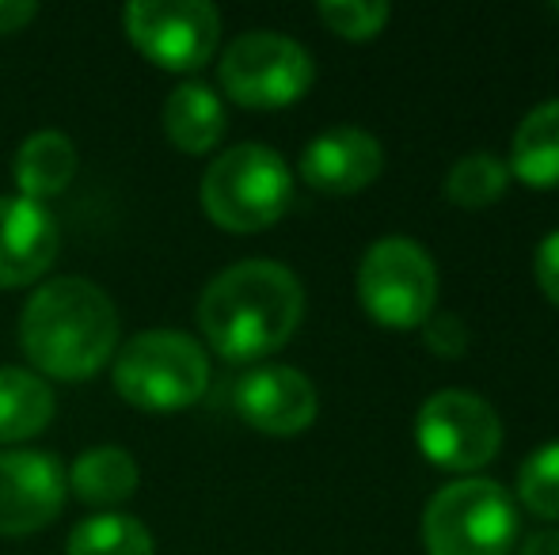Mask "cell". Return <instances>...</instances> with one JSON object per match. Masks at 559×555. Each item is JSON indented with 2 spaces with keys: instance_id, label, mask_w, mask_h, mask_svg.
<instances>
[{
  "instance_id": "obj_2",
  "label": "cell",
  "mask_w": 559,
  "mask_h": 555,
  "mask_svg": "<svg viewBox=\"0 0 559 555\" xmlns=\"http://www.w3.org/2000/svg\"><path fill=\"white\" fill-rule=\"evenodd\" d=\"M20 347L38 377L88 381L118 354V309L88 278H50L27 297Z\"/></svg>"
},
{
  "instance_id": "obj_15",
  "label": "cell",
  "mask_w": 559,
  "mask_h": 555,
  "mask_svg": "<svg viewBox=\"0 0 559 555\" xmlns=\"http://www.w3.org/2000/svg\"><path fill=\"white\" fill-rule=\"evenodd\" d=\"M76 176V145L61 130H38L20 145L12 160V179L23 198L43 202L53 194H66Z\"/></svg>"
},
{
  "instance_id": "obj_1",
  "label": "cell",
  "mask_w": 559,
  "mask_h": 555,
  "mask_svg": "<svg viewBox=\"0 0 559 555\" xmlns=\"http://www.w3.org/2000/svg\"><path fill=\"white\" fill-rule=\"evenodd\" d=\"M301 316V281L274 260L233 263L199 297V327L225 362H259L282 350Z\"/></svg>"
},
{
  "instance_id": "obj_18",
  "label": "cell",
  "mask_w": 559,
  "mask_h": 555,
  "mask_svg": "<svg viewBox=\"0 0 559 555\" xmlns=\"http://www.w3.org/2000/svg\"><path fill=\"white\" fill-rule=\"evenodd\" d=\"M66 483L73 487V495L81 503L118 506L138 491L141 472H138V460L126 449H118V445H96V449H84L73 460Z\"/></svg>"
},
{
  "instance_id": "obj_9",
  "label": "cell",
  "mask_w": 559,
  "mask_h": 555,
  "mask_svg": "<svg viewBox=\"0 0 559 555\" xmlns=\"http://www.w3.org/2000/svg\"><path fill=\"white\" fill-rule=\"evenodd\" d=\"M122 27L153 65L194 73L217 53L222 12L206 0H133L122 12Z\"/></svg>"
},
{
  "instance_id": "obj_23",
  "label": "cell",
  "mask_w": 559,
  "mask_h": 555,
  "mask_svg": "<svg viewBox=\"0 0 559 555\" xmlns=\"http://www.w3.org/2000/svg\"><path fill=\"white\" fill-rule=\"evenodd\" d=\"M427 347L435 350V354L442 358H461L464 350H468V327H464V319L456 316V312H435V316L427 319Z\"/></svg>"
},
{
  "instance_id": "obj_13",
  "label": "cell",
  "mask_w": 559,
  "mask_h": 555,
  "mask_svg": "<svg viewBox=\"0 0 559 555\" xmlns=\"http://www.w3.org/2000/svg\"><path fill=\"white\" fill-rule=\"evenodd\" d=\"M384 171V148L369 130L332 126L301 153V179L324 194H358Z\"/></svg>"
},
{
  "instance_id": "obj_4",
  "label": "cell",
  "mask_w": 559,
  "mask_h": 555,
  "mask_svg": "<svg viewBox=\"0 0 559 555\" xmlns=\"http://www.w3.org/2000/svg\"><path fill=\"white\" fill-rule=\"evenodd\" d=\"M294 202L289 164L271 145L243 141L214 156L202 176V209L228 232H263Z\"/></svg>"
},
{
  "instance_id": "obj_6",
  "label": "cell",
  "mask_w": 559,
  "mask_h": 555,
  "mask_svg": "<svg viewBox=\"0 0 559 555\" xmlns=\"http://www.w3.org/2000/svg\"><path fill=\"white\" fill-rule=\"evenodd\" d=\"M217 76L233 104L251 111H278L312 88L317 65H312V53L289 35L248 31L225 46Z\"/></svg>"
},
{
  "instance_id": "obj_17",
  "label": "cell",
  "mask_w": 559,
  "mask_h": 555,
  "mask_svg": "<svg viewBox=\"0 0 559 555\" xmlns=\"http://www.w3.org/2000/svg\"><path fill=\"white\" fill-rule=\"evenodd\" d=\"M510 176L533 191L559 186V99L533 107L510 145Z\"/></svg>"
},
{
  "instance_id": "obj_26",
  "label": "cell",
  "mask_w": 559,
  "mask_h": 555,
  "mask_svg": "<svg viewBox=\"0 0 559 555\" xmlns=\"http://www.w3.org/2000/svg\"><path fill=\"white\" fill-rule=\"evenodd\" d=\"M518 555H559V529H545V533L530 536Z\"/></svg>"
},
{
  "instance_id": "obj_8",
  "label": "cell",
  "mask_w": 559,
  "mask_h": 555,
  "mask_svg": "<svg viewBox=\"0 0 559 555\" xmlns=\"http://www.w3.org/2000/svg\"><path fill=\"white\" fill-rule=\"evenodd\" d=\"M415 442L423 457L445 472H479L499 457L502 422L484 396L468 388H442L427 396L415 415Z\"/></svg>"
},
{
  "instance_id": "obj_11",
  "label": "cell",
  "mask_w": 559,
  "mask_h": 555,
  "mask_svg": "<svg viewBox=\"0 0 559 555\" xmlns=\"http://www.w3.org/2000/svg\"><path fill=\"white\" fill-rule=\"evenodd\" d=\"M236 411L248 426L271 437H294L317 422V385L294 365H255L236 381Z\"/></svg>"
},
{
  "instance_id": "obj_7",
  "label": "cell",
  "mask_w": 559,
  "mask_h": 555,
  "mask_svg": "<svg viewBox=\"0 0 559 555\" xmlns=\"http://www.w3.org/2000/svg\"><path fill=\"white\" fill-rule=\"evenodd\" d=\"M358 301L384 327H419L435 316L438 267L423 244L407 237H381L358 267Z\"/></svg>"
},
{
  "instance_id": "obj_10",
  "label": "cell",
  "mask_w": 559,
  "mask_h": 555,
  "mask_svg": "<svg viewBox=\"0 0 559 555\" xmlns=\"http://www.w3.org/2000/svg\"><path fill=\"white\" fill-rule=\"evenodd\" d=\"M66 468L53 453H0V536H31L66 506Z\"/></svg>"
},
{
  "instance_id": "obj_19",
  "label": "cell",
  "mask_w": 559,
  "mask_h": 555,
  "mask_svg": "<svg viewBox=\"0 0 559 555\" xmlns=\"http://www.w3.org/2000/svg\"><path fill=\"white\" fill-rule=\"evenodd\" d=\"M69 555H156V541L145 529V521L118 510H104L73 526Z\"/></svg>"
},
{
  "instance_id": "obj_12",
  "label": "cell",
  "mask_w": 559,
  "mask_h": 555,
  "mask_svg": "<svg viewBox=\"0 0 559 555\" xmlns=\"http://www.w3.org/2000/svg\"><path fill=\"white\" fill-rule=\"evenodd\" d=\"M61 232L43 202L0 194V289L35 286L53 267Z\"/></svg>"
},
{
  "instance_id": "obj_24",
  "label": "cell",
  "mask_w": 559,
  "mask_h": 555,
  "mask_svg": "<svg viewBox=\"0 0 559 555\" xmlns=\"http://www.w3.org/2000/svg\"><path fill=\"white\" fill-rule=\"evenodd\" d=\"M533 270H537V286L545 289V297L559 309V229L540 240Z\"/></svg>"
},
{
  "instance_id": "obj_21",
  "label": "cell",
  "mask_w": 559,
  "mask_h": 555,
  "mask_svg": "<svg viewBox=\"0 0 559 555\" xmlns=\"http://www.w3.org/2000/svg\"><path fill=\"white\" fill-rule=\"evenodd\" d=\"M518 498L537 518L559 521V442L540 445L518 472Z\"/></svg>"
},
{
  "instance_id": "obj_20",
  "label": "cell",
  "mask_w": 559,
  "mask_h": 555,
  "mask_svg": "<svg viewBox=\"0 0 559 555\" xmlns=\"http://www.w3.org/2000/svg\"><path fill=\"white\" fill-rule=\"evenodd\" d=\"M510 186V168L495 153H468L449 168L445 198L461 209H484Z\"/></svg>"
},
{
  "instance_id": "obj_16",
  "label": "cell",
  "mask_w": 559,
  "mask_h": 555,
  "mask_svg": "<svg viewBox=\"0 0 559 555\" xmlns=\"http://www.w3.org/2000/svg\"><path fill=\"white\" fill-rule=\"evenodd\" d=\"M53 388L35 370L0 365V445H20L50 426Z\"/></svg>"
},
{
  "instance_id": "obj_22",
  "label": "cell",
  "mask_w": 559,
  "mask_h": 555,
  "mask_svg": "<svg viewBox=\"0 0 559 555\" xmlns=\"http://www.w3.org/2000/svg\"><path fill=\"white\" fill-rule=\"evenodd\" d=\"M317 15L346 43H369L389 23V4L381 0H320Z\"/></svg>"
},
{
  "instance_id": "obj_5",
  "label": "cell",
  "mask_w": 559,
  "mask_h": 555,
  "mask_svg": "<svg viewBox=\"0 0 559 555\" xmlns=\"http://www.w3.org/2000/svg\"><path fill=\"white\" fill-rule=\"evenodd\" d=\"M518 541L514 498L495 480H456L438 491L423 514L430 555H510Z\"/></svg>"
},
{
  "instance_id": "obj_14",
  "label": "cell",
  "mask_w": 559,
  "mask_h": 555,
  "mask_svg": "<svg viewBox=\"0 0 559 555\" xmlns=\"http://www.w3.org/2000/svg\"><path fill=\"white\" fill-rule=\"evenodd\" d=\"M164 134L187 156H202L225 137V104L206 81H183L164 99Z\"/></svg>"
},
{
  "instance_id": "obj_3",
  "label": "cell",
  "mask_w": 559,
  "mask_h": 555,
  "mask_svg": "<svg viewBox=\"0 0 559 555\" xmlns=\"http://www.w3.org/2000/svg\"><path fill=\"white\" fill-rule=\"evenodd\" d=\"M210 388V358L176 327L138 331L115 354V393L138 411H183Z\"/></svg>"
},
{
  "instance_id": "obj_25",
  "label": "cell",
  "mask_w": 559,
  "mask_h": 555,
  "mask_svg": "<svg viewBox=\"0 0 559 555\" xmlns=\"http://www.w3.org/2000/svg\"><path fill=\"white\" fill-rule=\"evenodd\" d=\"M38 15V4L31 0H0V35H15Z\"/></svg>"
}]
</instances>
